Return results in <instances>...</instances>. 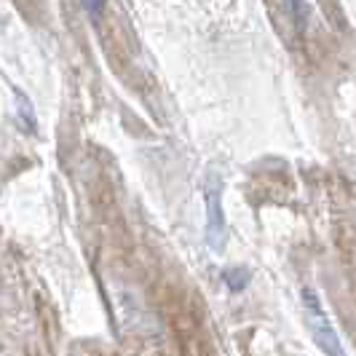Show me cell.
I'll return each mask as SVG.
<instances>
[{
	"mask_svg": "<svg viewBox=\"0 0 356 356\" xmlns=\"http://www.w3.org/2000/svg\"><path fill=\"white\" fill-rule=\"evenodd\" d=\"M303 305H305V319H308V327H311V335H314V343L319 346L327 356H348L343 343H340V335L335 332L332 321L327 316L321 300L314 295V289H303Z\"/></svg>",
	"mask_w": 356,
	"mask_h": 356,
	"instance_id": "1",
	"label": "cell"
},
{
	"mask_svg": "<svg viewBox=\"0 0 356 356\" xmlns=\"http://www.w3.org/2000/svg\"><path fill=\"white\" fill-rule=\"evenodd\" d=\"M207 236H209V244L214 250L222 247L225 241V220H222V209H220V188L214 185L207 193Z\"/></svg>",
	"mask_w": 356,
	"mask_h": 356,
	"instance_id": "2",
	"label": "cell"
},
{
	"mask_svg": "<svg viewBox=\"0 0 356 356\" xmlns=\"http://www.w3.org/2000/svg\"><path fill=\"white\" fill-rule=\"evenodd\" d=\"M225 282H228V286H231L233 292H241L244 286L250 284V273H247L244 268H238V270H228V273H225Z\"/></svg>",
	"mask_w": 356,
	"mask_h": 356,
	"instance_id": "3",
	"label": "cell"
}]
</instances>
